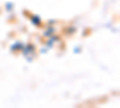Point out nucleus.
Masks as SVG:
<instances>
[{
	"mask_svg": "<svg viewBox=\"0 0 120 108\" xmlns=\"http://www.w3.org/2000/svg\"><path fill=\"white\" fill-rule=\"evenodd\" d=\"M31 22L36 25H40L41 24V18L37 17V16H31Z\"/></svg>",
	"mask_w": 120,
	"mask_h": 108,
	"instance_id": "1",
	"label": "nucleus"
},
{
	"mask_svg": "<svg viewBox=\"0 0 120 108\" xmlns=\"http://www.w3.org/2000/svg\"><path fill=\"white\" fill-rule=\"evenodd\" d=\"M12 51H17V49H22V48H23V45L22 43H19V42H16L12 47Z\"/></svg>",
	"mask_w": 120,
	"mask_h": 108,
	"instance_id": "2",
	"label": "nucleus"
},
{
	"mask_svg": "<svg viewBox=\"0 0 120 108\" xmlns=\"http://www.w3.org/2000/svg\"><path fill=\"white\" fill-rule=\"evenodd\" d=\"M53 33H54V29H53V28H49L48 30L45 33V35H46V36H49V35H52Z\"/></svg>",
	"mask_w": 120,
	"mask_h": 108,
	"instance_id": "3",
	"label": "nucleus"
},
{
	"mask_svg": "<svg viewBox=\"0 0 120 108\" xmlns=\"http://www.w3.org/2000/svg\"><path fill=\"white\" fill-rule=\"evenodd\" d=\"M73 31H75V30H73V28H70V29H68V33H70V34H72Z\"/></svg>",
	"mask_w": 120,
	"mask_h": 108,
	"instance_id": "4",
	"label": "nucleus"
},
{
	"mask_svg": "<svg viewBox=\"0 0 120 108\" xmlns=\"http://www.w3.org/2000/svg\"><path fill=\"white\" fill-rule=\"evenodd\" d=\"M6 7H7V8H11V7H12V5H10V4H7V5H6Z\"/></svg>",
	"mask_w": 120,
	"mask_h": 108,
	"instance_id": "5",
	"label": "nucleus"
}]
</instances>
